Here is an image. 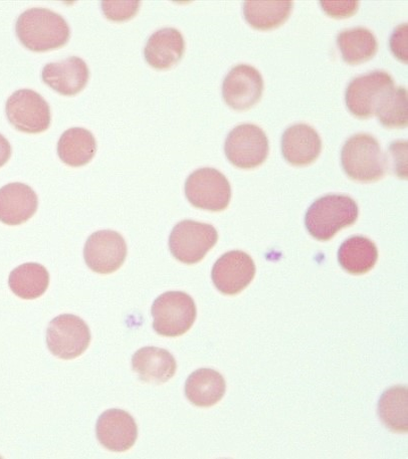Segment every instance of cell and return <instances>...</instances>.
Here are the masks:
<instances>
[{
	"mask_svg": "<svg viewBox=\"0 0 408 459\" xmlns=\"http://www.w3.org/2000/svg\"><path fill=\"white\" fill-rule=\"evenodd\" d=\"M341 162L349 178L363 183L380 180L387 167L378 141L369 134L349 138L341 153Z\"/></svg>",
	"mask_w": 408,
	"mask_h": 459,
	"instance_id": "obj_3",
	"label": "cell"
},
{
	"mask_svg": "<svg viewBox=\"0 0 408 459\" xmlns=\"http://www.w3.org/2000/svg\"><path fill=\"white\" fill-rule=\"evenodd\" d=\"M48 87L64 96H74L84 90L90 77L88 65L78 56L48 64L41 74Z\"/></svg>",
	"mask_w": 408,
	"mask_h": 459,
	"instance_id": "obj_15",
	"label": "cell"
},
{
	"mask_svg": "<svg viewBox=\"0 0 408 459\" xmlns=\"http://www.w3.org/2000/svg\"><path fill=\"white\" fill-rule=\"evenodd\" d=\"M360 215L354 199L346 195H330L315 202L308 210L305 224L310 235L320 241H327L341 230L352 227Z\"/></svg>",
	"mask_w": 408,
	"mask_h": 459,
	"instance_id": "obj_2",
	"label": "cell"
},
{
	"mask_svg": "<svg viewBox=\"0 0 408 459\" xmlns=\"http://www.w3.org/2000/svg\"><path fill=\"white\" fill-rule=\"evenodd\" d=\"M186 195L195 207L219 212L229 206L231 187L227 178L219 170L202 169L189 175L186 182Z\"/></svg>",
	"mask_w": 408,
	"mask_h": 459,
	"instance_id": "obj_6",
	"label": "cell"
},
{
	"mask_svg": "<svg viewBox=\"0 0 408 459\" xmlns=\"http://www.w3.org/2000/svg\"><path fill=\"white\" fill-rule=\"evenodd\" d=\"M380 420L393 431H408V391L406 386H395L382 394L378 403Z\"/></svg>",
	"mask_w": 408,
	"mask_h": 459,
	"instance_id": "obj_26",
	"label": "cell"
},
{
	"mask_svg": "<svg viewBox=\"0 0 408 459\" xmlns=\"http://www.w3.org/2000/svg\"><path fill=\"white\" fill-rule=\"evenodd\" d=\"M264 91V80L259 71L252 65L235 66L223 81L224 101L237 111H245L260 101Z\"/></svg>",
	"mask_w": 408,
	"mask_h": 459,
	"instance_id": "obj_12",
	"label": "cell"
},
{
	"mask_svg": "<svg viewBox=\"0 0 408 459\" xmlns=\"http://www.w3.org/2000/svg\"><path fill=\"white\" fill-rule=\"evenodd\" d=\"M153 329L164 337L185 335L196 319L193 298L183 291H168L155 299L152 310Z\"/></svg>",
	"mask_w": 408,
	"mask_h": 459,
	"instance_id": "obj_4",
	"label": "cell"
},
{
	"mask_svg": "<svg viewBox=\"0 0 408 459\" xmlns=\"http://www.w3.org/2000/svg\"><path fill=\"white\" fill-rule=\"evenodd\" d=\"M226 381L213 369H198L190 375L186 383V395L198 407H211L221 402L226 394Z\"/></svg>",
	"mask_w": 408,
	"mask_h": 459,
	"instance_id": "obj_20",
	"label": "cell"
},
{
	"mask_svg": "<svg viewBox=\"0 0 408 459\" xmlns=\"http://www.w3.org/2000/svg\"><path fill=\"white\" fill-rule=\"evenodd\" d=\"M337 43L344 62L349 65H360L371 60L378 49L376 36L364 28L341 32Z\"/></svg>",
	"mask_w": 408,
	"mask_h": 459,
	"instance_id": "obj_24",
	"label": "cell"
},
{
	"mask_svg": "<svg viewBox=\"0 0 408 459\" xmlns=\"http://www.w3.org/2000/svg\"><path fill=\"white\" fill-rule=\"evenodd\" d=\"M253 258L240 250H233L219 258L213 265L212 278L221 293L235 296L243 291L255 278Z\"/></svg>",
	"mask_w": 408,
	"mask_h": 459,
	"instance_id": "obj_13",
	"label": "cell"
},
{
	"mask_svg": "<svg viewBox=\"0 0 408 459\" xmlns=\"http://www.w3.org/2000/svg\"><path fill=\"white\" fill-rule=\"evenodd\" d=\"M140 2H102V10L108 20L113 22L129 21L136 15Z\"/></svg>",
	"mask_w": 408,
	"mask_h": 459,
	"instance_id": "obj_28",
	"label": "cell"
},
{
	"mask_svg": "<svg viewBox=\"0 0 408 459\" xmlns=\"http://www.w3.org/2000/svg\"><path fill=\"white\" fill-rule=\"evenodd\" d=\"M224 152L232 165L241 169H253L268 157L269 140L256 125H239L230 133Z\"/></svg>",
	"mask_w": 408,
	"mask_h": 459,
	"instance_id": "obj_9",
	"label": "cell"
},
{
	"mask_svg": "<svg viewBox=\"0 0 408 459\" xmlns=\"http://www.w3.org/2000/svg\"><path fill=\"white\" fill-rule=\"evenodd\" d=\"M293 4V2H246L245 19L256 30L277 29L289 19Z\"/></svg>",
	"mask_w": 408,
	"mask_h": 459,
	"instance_id": "obj_25",
	"label": "cell"
},
{
	"mask_svg": "<svg viewBox=\"0 0 408 459\" xmlns=\"http://www.w3.org/2000/svg\"><path fill=\"white\" fill-rule=\"evenodd\" d=\"M376 114L386 128H405L408 123L407 90L394 88L382 97Z\"/></svg>",
	"mask_w": 408,
	"mask_h": 459,
	"instance_id": "obj_27",
	"label": "cell"
},
{
	"mask_svg": "<svg viewBox=\"0 0 408 459\" xmlns=\"http://www.w3.org/2000/svg\"><path fill=\"white\" fill-rule=\"evenodd\" d=\"M322 141L309 125L297 124L288 128L282 137V153L294 166L312 164L319 157Z\"/></svg>",
	"mask_w": 408,
	"mask_h": 459,
	"instance_id": "obj_16",
	"label": "cell"
},
{
	"mask_svg": "<svg viewBox=\"0 0 408 459\" xmlns=\"http://www.w3.org/2000/svg\"><path fill=\"white\" fill-rule=\"evenodd\" d=\"M408 26L407 23L397 27L390 39L391 52L399 61L407 63L408 61Z\"/></svg>",
	"mask_w": 408,
	"mask_h": 459,
	"instance_id": "obj_29",
	"label": "cell"
},
{
	"mask_svg": "<svg viewBox=\"0 0 408 459\" xmlns=\"http://www.w3.org/2000/svg\"><path fill=\"white\" fill-rule=\"evenodd\" d=\"M320 4L323 11L334 19L352 18L360 8V2H320Z\"/></svg>",
	"mask_w": 408,
	"mask_h": 459,
	"instance_id": "obj_30",
	"label": "cell"
},
{
	"mask_svg": "<svg viewBox=\"0 0 408 459\" xmlns=\"http://www.w3.org/2000/svg\"><path fill=\"white\" fill-rule=\"evenodd\" d=\"M96 152V139L84 128L66 130L57 143L58 157L65 164L72 167L85 166L93 160Z\"/></svg>",
	"mask_w": 408,
	"mask_h": 459,
	"instance_id": "obj_21",
	"label": "cell"
},
{
	"mask_svg": "<svg viewBox=\"0 0 408 459\" xmlns=\"http://www.w3.org/2000/svg\"><path fill=\"white\" fill-rule=\"evenodd\" d=\"M16 35L30 51H53L68 43L71 30L62 15L48 8H30L20 15L15 24Z\"/></svg>",
	"mask_w": 408,
	"mask_h": 459,
	"instance_id": "obj_1",
	"label": "cell"
},
{
	"mask_svg": "<svg viewBox=\"0 0 408 459\" xmlns=\"http://www.w3.org/2000/svg\"><path fill=\"white\" fill-rule=\"evenodd\" d=\"M127 256V245L120 233L100 230L91 235L84 248L85 262L89 268L101 274L118 271Z\"/></svg>",
	"mask_w": 408,
	"mask_h": 459,
	"instance_id": "obj_11",
	"label": "cell"
},
{
	"mask_svg": "<svg viewBox=\"0 0 408 459\" xmlns=\"http://www.w3.org/2000/svg\"><path fill=\"white\" fill-rule=\"evenodd\" d=\"M378 260V250L373 241L353 237L344 241L338 252V261L347 273L360 275L371 271Z\"/></svg>",
	"mask_w": 408,
	"mask_h": 459,
	"instance_id": "obj_22",
	"label": "cell"
},
{
	"mask_svg": "<svg viewBox=\"0 0 408 459\" xmlns=\"http://www.w3.org/2000/svg\"><path fill=\"white\" fill-rule=\"evenodd\" d=\"M96 433L100 444L104 447L114 453H124L135 445L138 428L128 412L110 409L99 417Z\"/></svg>",
	"mask_w": 408,
	"mask_h": 459,
	"instance_id": "obj_14",
	"label": "cell"
},
{
	"mask_svg": "<svg viewBox=\"0 0 408 459\" xmlns=\"http://www.w3.org/2000/svg\"><path fill=\"white\" fill-rule=\"evenodd\" d=\"M5 112L8 121L21 132L39 134L51 125V108L37 91L24 89L8 98Z\"/></svg>",
	"mask_w": 408,
	"mask_h": 459,
	"instance_id": "obj_7",
	"label": "cell"
},
{
	"mask_svg": "<svg viewBox=\"0 0 408 459\" xmlns=\"http://www.w3.org/2000/svg\"><path fill=\"white\" fill-rule=\"evenodd\" d=\"M132 367L141 380L161 384L169 381L177 372V361L168 350L145 347L132 358Z\"/></svg>",
	"mask_w": 408,
	"mask_h": 459,
	"instance_id": "obj_19",
	"label": "cell"
},
{
	"mask_svg": "<svg viewBox=\"0 0 408 459\" xmlns=\"http://www.w3.org/2000/svg\"><path fill=\"white\" fill-rule=\"evenodd\" d=\"M91 342L88 325L80 316L65 314L48 325L47 344L55 356L72 360L86 351Z\"/></svg>",
	"mask_w": 408,
	"mask_h": 459,
	"instance_id": "obj_8",
	"label": "cell"
},
{
	"mask_svg": "<svg viewBox=\"0 0 408 459\" xmlns=\"http://www.w3.org/2000/svg\"><path fill=\"white\" fill-rule=\"evenodd\" d=\"M8 285L16 296L23 299H35L46 293L49 274L44 265L24 264L11 273Z\"/></svg>",
	"mask_w": 408,
	"mask_h": 459,
	"instance_id": "obj_23",
	"label": "cell"
},
{
	"mask_svg": "<svg viewBox=\"0 0 408 459\" xmlns=\"http://www.w3.org/2000/svg\"><path fill=\"white\" fill-rule=\"evenodd\" d=\"M218 231L211 224L183 221L175 225L169 238V248L178 261L187 264L202 262L218 243Z\"/></svg>",
	"mask_w": 408,
	"mask_h": 459,
	"instance_id": "obj_5",
	"label": "cell"
},
{
	"mask_svg": "<svg viewBox=\"0 0 408 459\" xmlns=\"http://www.w3.org/2000/svg\"><path fill=\"white\" fill-rule=\"evenodd\" d=\"M12 156V146L5 137L0 134V169L4 166Z\"/></svg>",
	"mask_w": 408,
	"mask_h": 459,
	"instance_id": "obj_31",
	"label": "cell"
},
{
	"mask_svg": "<svg viewBox=\"0 0 408 459\" xmlns=\"http://www.w3.org/2000/svg\"><path fill=\"white\" fill-rule=\"evenodd\" d=\"M394 88L393 77L386 72L376 71L363 74L350 82L346 90L348 110L357 118L368 119L376 114L382 97Z\"/></svg>",
	"mask_w": 408,
	"mask_h": 459,
	"instance_id": "obj_10",
	"label": "cell"
},
{
	"mask_svg": "<svg viewBox=\"0 0 408 459\" xmlns=\"http://www.w3.org/2000/svg\"><path fill=\"white\" fill-rule=\"evenodd\" d=\"M39 198L30 186L23 183H10L0 188V221L20 225L31 219L38 211Z\"/></svg>",
	"mask_w": 408,
	"mask_h": 459,
	"instance_id": "obj_17",
	"label": "cell"
},
{
	"mask_svg": "<svg viewBox=\"0 0 408 459\" xmlns=\"http://www.w3.org/2000/svg\"><path fill=\"white\" fill-rule=\"evenodd\" d=\"M186 51L185 39L177 29L164 28L148 39L144 48L146 62L156 70H169Z\"/></svg>",
	"mask_w": 408,
	"mask_h": 459,
	"instance_id": "obj_18",
	"label": "cell"
}]
</instances>
